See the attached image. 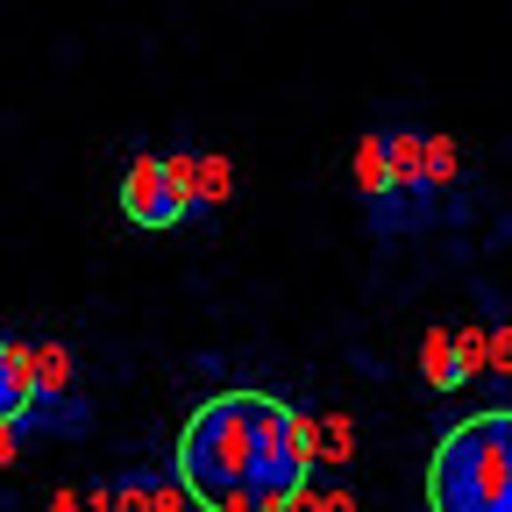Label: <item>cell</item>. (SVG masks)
I'll use <instances>...</instances> for the list:
<instances>
[{
    "instance_id": "cell-1",
    "label": "cell",
    "mask_w": 512,
    "mask_h": 512,
    "mask_svg": "<svg viewBox=\"0 0 512 512\" xmlns=\"http://www.w3.org/2000/svg\"><path fill=\"white\" fill-rule=\"evenodd\" d=\"M313 470V427L271 392H214L178 434V484L200 512H285Z\"/></svg>"
},
{
    "instance_id": "cell-6",
    "label": "cell",
    "mask_w": 512,
    "mask_h": 512,
    "mask_svg": "<svg viewBox=\"0 0 512 512\" xmlns=\"http://www.w3.org/2000/svg\"><path fill=\"white\" fill-rule=\"evenodd\" d=\"M57 512H86V505H79V498H64V505H57Z\"/></svg>"
},
{
    "instance_id": "cell-4",
    "label": "cell",
    "mask_w": 512,
    "mask_h": 512,
    "mask_svg": "<svg viewBox=\"0 0 512 512\" xmlns=\"http://www.w3.org/2000/svg\"><path fill=\"white\" fill-rule=\"evenodd\" d=\"M36 399V356L22 342H0V427H15Z\"/></svg>"
},
{
    "instance_id": "cell-3",
    "label": "cell",
    "mask_w": 512,
    "mask_h": 512,
    "mask_svg": "<svg viewBox=\"0 0 512 512\" xmlns=\"http://www.w3.org/2000/svg\"><path fill=\"white\" fill-rule=\"evenodd\" d=\"M121 207L136 228H178L185 207H192V192H185V164L171 157H136L121 178Z\"/></svg>"
},
{
    "instance_id": "cell-5",
    "label": "cell",
    "mask_w": 512,
    "mask_h": 512,
    "mask_svg": "<svg viewBox=\"0 0 512 512\" xmlns=\"http://www.w3.org/2000/svg\"><path fill=\"white\" fill-rule=\"evenodd\" d=\"M427 384H463L456 377V342L448 335H427Z\"/></svg>"
},
{
    "instance_id": "cell-2",
    "label": "cell",
    "mask_w": 512,
    "mask_h": 512,
    "mask_svg": "<svg viewBox=\"0 0 512 512\" xmlns=\"http://www.w3.org/2000/svg\"><path fill=\"white\" fill-rule=\"evenodd\" d=\"M427 512H512V413H470L427 463Z\"/></svg>"
}]
</instances>
